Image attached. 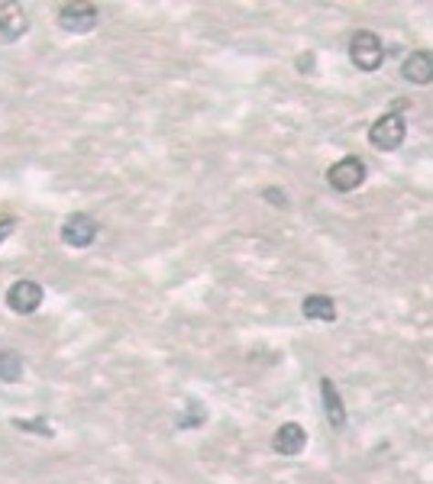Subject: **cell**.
Listing matches in <instances>:
<instances>
[{
	"label": "cell",
	"instance_id": "4",
	"mask_svg": "<svg viewBox=\"0 0 433 484\" xmlns=\"http://www.w3.org/2000/svg\"><path fill=\"white\" fill-rule=\"evenodd\" d=\"M42 298H46V290H42L39 281H29V278H20V281H14L7 288V294H4V300H7V307L14 313H20V317H29V313H36L42 307Z\"/></svg>",
	"mask_w": 433,
	"mask_h": 484
},
{
	"label": "cell",
	"instance_id": "10",
	"mask_svg": "<svg viewBox=\"0 0 433 484\" xmlns=\"http://www.w3.org/2000/svg\"><path fill=\"white\" fill-rule=\"evenodd\" d=\"M301 313L311 323H336V300L330 294H308L301 300Z\"/></svg>",
	"mask_w": 433,
	"mask_h": 484
},
{
	"label": "cell",
	"instance_id": "9",
	"mask_svg": "<svg viewBox=\"0 0 433 484\" xmlns=\"http://www.w3.org/2000/svg\"><path fill=\"white\" fill-rule=\"evenodd\" d=\"M321 397H323V414H327L330 426L340 433V429H346V407H343V397L340 391H336L333 378H321Z\"/></svg>",
	"mask_w": 433,
	"mask_h": 484
},
{
	"label": "cell",
	"instance_id": "11",
	"mask_svg": "<svg viewBox=\"0 0 433 484\" xmlns=\"http://www.w3.org/2000/svg\"><path fill=\"white\" fill-rule=\"evenodd\" d=\"M29 20L23 14L20 4H0V39L16 42L23 33H26Z\"/></svg>",
	"mask_w": 433,
	"mask_h": 484
},
{
	"label": "cell",
	"instance_id": "7",
	"mask_svg": "<svg viewBox=\"0 0 433 484\" xmlns=\"http://www.w3.org/2000/svg\"><path fill=\"white\" fill-rule=\"evenodd\" d=\"M98 20L100 14L94 4H65V7H58V26L69 29V33H91Z\"/></svg>",
	"mask_w": 433,
	"mask_h": 484
},
{
	"label": "cell",
	"instance_id": "12",
	"mask_svg": "<svg viewBox=\"0 0 433 484\" xmlns=\"http://www.w3.org/2000/svg\"><path fill=\"white\" fill-rule=\"evenodd\" d=\"M0 381H4V384L23 381V359L14 349H0Z\"/></svg>",
	"mask_w": 433,
	"mask_h": 484
},
{
	"label": "cell",
	"instance_id": "1",
	"mask_svg": "<svg viewBox=\"0 0 433 484\" xmlns=\"http://www.w3.org/2000/svg\"><path fill=\"white\" fill-rule=\"evenodd\" d=\"M385 56H388V48H385L382 36L372 33V29H356L350 39V62L356 65L359 71L372 75V71L382 68Z\"/></svg>",
	"mask_w": 433,
	"mask_h": 484
},
{
	"label": "cell",
	"instance_id": "17",
	"mask_svg": "<svg viewBox=\"0 0 433 484\" xmlns=\"http://www.w3.org/2000/svg\"><path fill=\"white\" fill-rule=\"evenodd\" d=\"M298 65L304 68V75H311V65H314V56H301L298 58Z\"/></svg>",
	"mask_w": 433,
	"mask_h": 484
},
{
	"label": "cell",
	"instance_id": "13",
	"mask_svg": "<svg viewBox=\"0 0 433 484\" xmlns=\"http://www.w3.org/2000/svg\"><path fill=\"white\" fill-rule=\"evenodd\" d=\"M204 420H207V410H204L201 401H188L185 404V414L178 416V429H197L204 426Z\"/></svg>",
	"mask_w": 433,
	"mask_h": 484
},
{
	"label": "cell",
	"instance_id": "8",
	"mask_svg": "<svg viewBox=\"0 0 433 484\" xmlns=\"http://www.w3.org/2000/svg\"><path fill=\"white\" fill-rule=\"evenodd\" d=\"M272 449L285 458L301 456V452L308 449V429L301 426V423H281L272 436Z\"/></svg>",
	"mask_w": 433,
	"mask_h": 484
},
{
	"label": "cell",
	"instance_id": "2",
	"mask_svg": "<svg viewBox=\"0 0 433 484\" xmlns=\"http://www.w3.org/2000/svg\"><path fill=\"white\" fill-rule=\"evenodd\" d=\"M407 139V123L398 110H388L369 126V145L378 153H395Z\"/></svg>",
	"mask_w": 433,
	"mask_h": 484
},
{
	"label": "cell",
	"instance_id": "14",
	"mask_svg": "<svg viewBox=\"0 0 433 484\" xmlns=\"http://www.w3.org/2000/svg\"><path fill=\"white\" fill-rule=\"evenodd\" d=\"M262 197H266L269 204H275V207H281V210L288 207V197H285V191H281V187H266V191H262Z\"/></svg>",
	"mask_w": 433,
	"mask_h": 484
},
{
	"label": "cell",
	"instance_id": "15",
	"mask_svg": "<svg viewBox=\"0 0 433 484\" xmlns=\"http://www.w3.org/2000/svg\"><path fill=\"white\" fill-rule=\"evenodd\" d=\"M16 229V220L14 216H0V246H4V239H10Z\"/></svg>",
	"mask_w": 433,
	"mask_h": 484
},
{
	"label": "cell",
	"instance_id": "6",
	"mask_svg": "<svg viewBox=\"0 0 433 484\" xmlns=\"http://www.w3.org/2000/svg\"><path fill=\"white\" fill-rule=\"evenodd\" d=\"M401 78L414 88H427L433 84V52L430 48H414L401 62Z\"/></svg>",
	"mask_w": 433,
	"mask_h": 484
},
{
	"label": "cell",
	"instance_id": "16",
	"mask_svg": "<svg viewBox=\"0 0 433 484\" xmlns=\"http://www.w3.org/2000/svg\"><path fill=\"white\" fill-rule=\"evenodd\" d=\"M16 426L20 429H42V436H52V426H46V423H26V420H16Z\"/></svg>",
	"mask_w": 433,
	"mask_h": 484
},
{
	"label": "cell",
	"instance_id": "3",
	"mask_svg": "<svg viewBox=\"0 0 433 484\" xmlns=\"http://www.w3.org/2000/svg\"><path fill=\"white\" fill-rule=\"evenodd\" d=\"M369 178V168L359 155H346V159H336L333 165L327 168V184L333 187L336 194H353L365 184Z\"/></svg>",
	"mask_w": 433,
	"mask_h": 484
},
{
	"label": "cell",
	"instance_id": "5",
	"mask_svg": "<svg viewBox=\"0 0 433 484\" xmlns=\"http://www.w3.org/2000/svg\"><path fill=\"white\" fill-rule=\"evenodd\" d=\"M98 233H100L98 220H94V216H88V214L65 216L62 229H58V236H62V242L69 246V249H88V246H94Z\"/></svg>",
	"mask_w": 433,
	"mask_h": 484
}]
</instances>
